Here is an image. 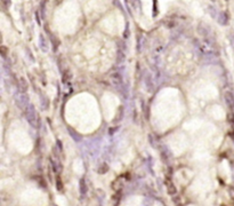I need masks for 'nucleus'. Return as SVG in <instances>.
<instances>
[{
	"instance_id": "10",
	"label": "nucleus",
	"mask_w": 234,
	"mask_h": 206,
	"mask_svg": "<svg viewBox=\"0 0 234 206\" xmlns=\"http://www.w3.org/2000/svg\"><path fill=\"white\" fill-rule=\"evenodd\" d=\"M36 18H37V22L40 24V23H41V21H40V17H39V13H38V10L36 12Z\"/></svg>"
},
{
	"instance_id": "5",
	"label": "nucleus",
	"mask_w": 234,
	"mask_h": 206,
	"mask_svg": "<svg viewBox=\"0 0 234 206\" xmlns=\"http://www.w3.org/2000/svg\"><path fill=\"white\" fill-rule=\"evenodd\" d=\"M229 16L226 12H219V15L217 17V22H218L219 24L226 25L229 23Z\"/></svg>"
},
{
	"instance_id": "2",
	"label": "nucleus",
	"mask_w": 234,
	"mask_h": 206,
	"mask_svg": "<svg viewBox=\"0 0 234 206\" xmlns=\"http://www.w3.org/2000/svg\"><path fill=\"white\" fill-rule=\"evenodd\" d=\"M198 30H199V33H200L202 37H204L206 39H213V38L211 28L208 26L207 24H204V23H200L199 26H198Z\"/></svg>"
},
{
	"instance_id": "3",
	"label": "nucleus",
	"mask_w": 234,
	"mask_h": 206,
	"mask_svg": "<svg viewBox=\"0 0 234 206\" xmlns=\"http://www.w3.org/2000/svg\"><path fill=\"white\" fill-rule=\"evenodd\" d=\"M15 101H16V104H17L21 109L27 108V102H29V100H27V98L25 96V94H18V95H16Z\"/></svg>"
},
{
	"instance_id": "7",
	"label": "nucleus",
	"mask_w": 234,
	"mask_h": 206,
	"mask_svg": "<svg viewBox=\"0 0 234 206\" xmlns=\"http://www.w3.org/2000/svg\"><path fill=\"white\" fill-rule=\"evenodd\" d=\"M80 194L81 195H86L87 194V185H86V181L85 179L80 180Z\"/></svg>"
},
{
	"instance_id": "1",
	"label": "nucleus",
	"mask_w": 234,
	"mask_h": 206,
	"mask_svg": "<svg viewBox=\"0 0 234 206\" xmlns=\"http://www.w3.org/2000/svg\"><path fill=\"white\" fill-rule=\"evenodd\" d=\"M25 117L27 119V121L31 124L33 127H37V115L36 111H34V108L32 105H29L27 108L25 109Z\"/></svg>"
},
{
	"instance_id": "9",
	"label": "nucleus",
	"mask_w": 234,
	"mask_h": 206,
	"mask_svg": "<svg viewBox=\"0 0 234 206\" xmlns=\"http://www.w3.org/2000/svg\"><path fill=\"white\" fill-rule=\"evenodd\" d=\"M229 41H231L232 47L234 48V32H231V35H229Z\"/></svg>"
},
{
	"instance_id": "6",
	"label": "nucleus",
	"mask_w": 234,
	"mask_h": 206,
	"mask_svg": "<svg viewBox=\"0 0 234 206\" xmlns=\"http://www.w3.org/2000/svg\"><path fill=\"white\" fill-rule=\"evenodd\" d=\"M39 44H40V48H41L42 51H48L49 46H48V42H47V40L45 39L43 35H40V36H39Z\"/></svg>"
},
{
	"instance_id": "4",
	"label": "nucleus",
	"mask_w": 234,
	"mask_h": 206,
	"mask_svg": "<svg viewBox=\"0 0 234 206\" xmlns=\"http://www.w3.org/2000/svg\"><path fill=\"white\" fill-rule=\"evenodd\" d=\"M224 100L227 104V107L231 109L234 108V94L232 92H226L224 95Z\"/></svg>"
},
{
	"instance_id": "8",
	"label": "nucleus",
	"mask_w": 234,
	"mask_h": 206,
	"mask_svg": "<svg viewBox=\"0 0 234 206\" xmlns=\"http://www.w3.org/2000/svg\"><path fill=\"white\" fill-rule=\"evenodd\" d=\"M208 9H209V14L211 15V17L217 20V17H218V15H219V12H217V9H216L213 6H210Z\"/></svg>"
}]
</instances>
